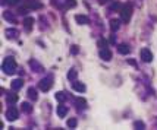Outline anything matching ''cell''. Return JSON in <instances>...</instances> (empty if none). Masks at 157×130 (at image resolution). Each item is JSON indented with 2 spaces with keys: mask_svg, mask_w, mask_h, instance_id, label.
<instances>
[{
  "mask_svg": "<svg viewBox=\"0 0 157 130\" xmlns=\"http://www.w3.org/2000/svg\"><path fill=\"white\" fill-rule=\"evenodd\" d=\"M3 72L6 74H13L16 70V61L13 57H6L4 61H3Z\"/></svg>",
  "mask_w": 157,
  "mask_h": 130,
  "instance_id": "obj_1",
  "label": "cell"
},
{
  "mask_svg": "<svg viewBox=\"0 0 157 130\" xmlns=\"http://www.w3.org/2000/svg\"><path fill=\"white\" fill-rule=\"evenodd\" d=\"M119 13H121V19H122L125 23L129 22V20H131V16H132V6H131V4H123L122 9L119 10Z\"/></svg>",
  "mask_w": 157,
  "mask_h": 130,
  "instance_id": "obj_2",
  "label": "cell"
},
{
  "mask_svg": "<svg viewBox=\"0 0 157 130\" xmlns=\"http://www.w3.org/2000/svg\"><path fill=\"white\" fill-rule=\"evenodd\" d=\"M52 85H53L52 77H46V79H41V80H40V83H38V88H40L43 92H47V91L52 88Z\"/></svg>",
  "mask_w": 157,
  "mask_h": 130,
  "instance_id": "obj_3",
  "label": "cell"
},
{
  "mask_svg": "<svg viewBox=\"0 0 157 130\" xmlns=\"http://www.w3.org/2000/svg\"><path fill=\"white\" fill-rule=\"evenodd\" d=\"M18 117H19V112H18V108H15V107H10V108L6 111V118H7L9 121H15Z\"/></svg>",
  "mask_w": 157,
  "mask_h": 130,
  "instance_id": "obj_4",
  "label": "cell"
},
{
  "mask_svg": "<svg viewBox=\"0 0 157 130\" xmlns=\"http://www.w3.org/2000/svg\"><path fill=\"white\" fill-rule=\"evenodd\" d=\"M141 58H142V61L150 63V61L153 60V54H151V51H150V50H147V48L141 50Z\"/></svg>",
  "mask_w": 157,
  "mask_h": 130,
  "instance_id": "obj_5",
  "label": "cell"
},
{
  "mask_svg": "<svg viewBox=\"0 0 157 130\" xmlns=\"http://www.w3.org/2000/svg\"><path fill=\"white\" fill-rule=\"evenodd\" d=\"M22 85H24V80L22 79H15V80H12L10 88H12V91H19L22 88Z\"/></svg>",
  "mask_w": 157,
  "mask_h": 130,
  "instance_id": "obj_6",
  "label": "cell"
},
{
  "mask_svg": "<svg viewBox=\"0 0 157 130\" xmlns=\"http://www.w3.org/2000/svg\"><path fill=\"white\" fill-rule=\"evenodd\" d=\"M100 58H103L104 61H109L112 58V51H109L107 48H101L100 50Z\"/></svg>",
  "mask_w": 157,
  "mask_h": 130,
  "instance_id": "obj_7",
  "label": "cell"
},
{
  "mask_svg": "<svg viewBox=\"0 0 157 130\" xmlns=\"http://www.w3.org/2000/svg\"><path fill=\"white\" fill-rule=\"evenodd\" d=\"M25 6H27L28 9H40V7H41V3H38V1H35V0H27V1H25Z\"/></svg>",
  "mask_w": 157,
  "mask_h": 130,
  "instance_id": "obj_8",
  "label": "cell"
},
{
  "mask_svg": "<svg viewBox=\"0 0 157 130\" xmlns=\"http://www.w3.org/2000/svg\"><path fill=\"white\" fill-rule=\"evenodd\" d=\"M6 101L9 102V104H15V102H18V93H6Z\"/></svg>",
  "mask_w": 157,
  "mask_h": 130,
  "instance_id": "obj_9",
  "label": "cell"
},
{
  "mask_svg": "<svg viewBox=\"0 0 157 130\" xmlns=\"http://www.w3.org/2000/svg\"><path fill=\"white\" fill-rule=\"evenodd\" d=\"M72 88H73L75 91H78V92H84V91H85V85L81 83V82H73V83H72Z\"/></svg>",
  "mask_w": 157,
  "mask_h": 130,
  "instance_id": "obj_10",
  "label": "cell"
},
{
  "mask_svg": "<svg viewBox=\"0 0 157 130\" xmlns=\"http://www.w3.org/2000/svg\"><path fill=\"white\" fill-rule=\"evenodd\" d=\"M33 23H34V19L31 18H25V20H24V26H25V29L27 31H31L33 29Z\"/></svg>",
  "mask_w": 157,
  "mask_h": 130,
  "instance_id": "obj_11",
  "label": "cell"
},
{
  "mask_svg": "<svg viewBox=\"0 0 157 130\" xmlns=\"http://www.w3.org/2000/svg\"><path fill=\"white\" fill-rule=\"evenodd\" d=\"M119 26H121V20L119 19H112L110 20V29L112 31H118Z\"/></svg>",
  "mask_w": 157,
  "mask_h": 130,
  "instance_id": "obj_12",
  "label": "cell"
},
{
  "mask_svg": "<svg viewBox=\"0 0 157 130\" xmlns=\"http://www.w3.org/2000/svg\"><path fill=\"white\" fill-rule=\"evenodd\" d=\"M75 20H76V23H79V25L88 23V18L84 16V15H76V16H75Z\"/></svg>",
  "mask_w": 157,
  "mask_h": 130,
  "instance_id": "obj_13",
  "label": "cell"
},
{
  "mask_svg": "<svg viewBox=\"0 0 157 130\" xmlns=\"http://www.w3.org/2000/svg\"><path fill=\"white\" fill-rule=\"evenodd\" d=\"M122 9V6H121V3L119 1H113L112 4H110V7H109V10L110 12H119Z\"/></svg>",
  "mask_w": 157,
  "mask_h": 130,
  "instance_id": "obj_14",
  "label": "cell"
},
{
  "mask_svg": "<svg viewBox=\"0 0 157 130\" xmlns=\"http://www.w3.org/2000/svg\"><path fill=\"white\" fill-rule=\"evenodd\" d=\"M68 114V107H65V105H59L57 107V115L59 117H65Z\"/></svg>",
  "mask_w": 157,
  "mask_h": 130,
  "instance_id": "obj_15",
  "label": "cell"
},
{
  "mask_svg": "<svg viewBox=\"0 0 157 130\" xmlns=\"http://www.w3.org/2000/svg\"><path fill=\"white\" fill-rule=\"evenodd\" d=\"M3 18L6 19V20H9L10 23H16V19H15V16H13L10 12H4V13H3Z\"/></svg>",
  "mask_w": 157,
  "mask_h": 130,
  "instance_id": "obj_16",
  "label": "cell"
},
{
  "mask_svg": "<svg viewBox=\"0 0 157 130\" xmlns=\"http://www.w3.org/2000/svg\"><path fill=\"white\" fill-rule=\"evenodd\" d=\"M28 96H30L33 101H37L38 95H37V91H35L34 88H30V89H28Z\"/></svg>",
  "mask_w": 157,
  "mask_h": 130,
  "instance_id": "obj_17",
  "label": "cell"
},
{
  "mask_svg": "<svg viewBox=\"0 0 157 130\" xmlns=\"http://www.w3.org/2000/svg\"><path fill=\"white\" fill-rule=\"evenodd\" d=\"M118 51H119L121 54H128V53H129V48H128L126 44H121L119 48H118Z\"/></svg>",
  "mask_w": 157,
  "mask_h": 130,
  "instance_id": "obj_18",
  "label": "cell"
},
{
  "mask_svg": "<svg viewBox=\"0 0 157 130\" xmlns=\"http://www.w3.org/2000/svg\"><path fill=\"white\" fill-rule=\"evenodd\" d=\"M22 110L25 112H31L33 111V105H31L30 102H24V104H22Z\"/></svg>",
  "mask_w": 157,
  "mask_h": 130,
  "instance_id": "obj_19",
  "label": "cell"
},
{
  "mask_svg": "<svg viewBox=\"0 0 157 130\" xmlns=\"http://www.w3.org/2000/svg\"><path fill=\"white\" fill-rule=\"evenodd\" d=\"M75 102H76V105H78L79 108H84V107H85V104H87L84 98H76V99H75Z\"/></svg>",
  "mask_w": 157,
  "mask_h": 130,
  "instance_id": "obj_20",
  "label": "cell"
},
{
  "mask_svg": "<svg viewBox=\"0 0 157 130\" xmlns=\"http://www.w3.org/2000/svg\"><path fill=\"white\" fill-rule=\"evenodd\" d=\"M56 99H57V101H66V93L65 92H57L56 93Z\"/></svg>",
  "mask_w": 157,
  "mask_h": 130,
  "instance_id": "obj_21",
  "label": "cell"
},
{
  "mask_svg": "<svg viewBox=\"0 0 157 130\" xmlns=\"http://www.w3.org/2000/svg\"><path fill=\"white\" fill-rule=\"evenodd\" d=\"M76 124H78V123H76V118H69V120H68V127H69V129L76 127Z\"/></svg>",
  "mask_w": 157,
  "mask_h": 130,
  "instance_id": "obj_22",
  "label": "cell"
},
{
  "mask_svg": "<svg viewBox=\"0 0 157 130\" xmlns=\"http://www.w3.org/2000/svg\"><path fill=\"white\" fill-rule=\"evenodd\" d=\"M16 34H18V32L15 31V29H6V35H7L9 38H13Z\"/></svg>",
  "mask_w": 157,
  "mask_h": 130,
  "instance_id": "obj_23",
  "label": "cell"
},
{
  "mask_svg": "<svg viewBox=\"0 0 157 130\" xmlns=\"http://www.w3.org/2000/svg\"><path fill=\"white\" fill-rule=\"evenodd\" d=\"M27 12H28V7H27V6H22V7L18 9V13H19V15H25Z\"/></svg>",
  "mask_w": 157,
  "mask_h": 130,
  "instance_id": "obj_24",
  "label": "cell"
},
{
  "mask_svg": "<svg viewBox=\"0 0 157 130\" xmlns=\"http://www.w3.org/2000/svg\"><path fill=\"white\" fill-rule=\"evenodd\" d=\"M68 77H69L70 80H73V79L76 77V70H75V69H72L69 73H68Z\"/></svg>",
  "mask_w": 157,
  "mask_h": 130,
  "instance_id": "obj_25",
  "label": "cell"
},
{
  "mask_svg": "<svg viewBox=\"0 0 157 130\" xmlns=\"http://www.w3.org/2000/svg\"><path fill=\"white\" fill-rule=\"evenodd\" d=\"M31 64H33V66H34L35 72H41V70H43V67H41V66H38V64H37V63H35L34 60H33V61H31Z\"/></svg>",
  "mask_w": 157,
  "mask_h": 130,
  "instance_id": "obj_26",
  "label": "cell"
},
{
  "mask_svg": "<svg viewBox=\"0 0 157 130\" xmlns=\"http://www.w3.org/2000/svg\"><path fill=\"white\" fill-rule=\"evenodd\" d=\"M76 4V0H66V7H73Z\"/></svg>",
  "mask_w": 157,
  "mask_h": 130,
  "instance_id": "obj_27",
  "label": "cell"
},
{
  "mask_svg": "<svg viewBox=\"0 0 157 130\" xmlns=\"http://www.w3.org/2000/svg\"><path fill=\"white\" fill-rule=\"evenodd\" d=\"M134 126H135L137 129H140V130H142V129H144V124H142L141 121H135V124H134Z\"/></svg>",
  "mask_w": 157,
  "mask_h": 130,
  "instance_id": "obj_28",
  "label": "cell"
},
{
  "mask_svg": "<svg viewBox=\"0 0 157 130\" xmlns=\"http://www.w3.org/2000/svg\"><path fill=\"white\" fill-rule=\"evenodd\" d=\"M98 45H101V48H107V47H106L104 39H100V41H98Z\"/></svg>",
  "mask_w": 157,
  "mask_h": 130,
  "instance_id": "obj_29",
  "label": "cell"
},
{
  "mask_svg": "<svg viewBox=\"0 0 157 130\" xmlns=\"http://www.w3.org/2000/svg\"><path fill=\"white\" fill-rule=\"evenodd\" d=\"M7 4H18V0H6Z\"/></svg>",
  "mask_w": 157,
  "mask_h": 130,
  "instance_id": "obj_30",
  "label": "cell"
},
{
  "mask_svg": "<svg viewBox=\"0 0 157 130\" xmlns=\"http://www.w3.org/2000/svg\"><path fill=\"white\" fill-rule=\"evenodd\" d=\"M70 51H72V53H73V54H75V53H78V48H76V47H75V45H73V47H72V50H70Z\"/></svg>",
  "mask_w": 157,
  "mask_h": 130,
  "instance_id": "obj_31",
  "label": "cell"
},
{
  "mask_svg": "<svg viewBox=\"0 0 157 130\" xmlns=\"http://www.w3.org/2000/svg\"><path fill=\"white\" fill-rule=\"evenodd\" d=\"M107 1H109V0H98V3H100V4H106Z\"/></svg>",
  "mask_w": 157,
  "mask_h": 130,
  "instance_id": "obj_32",
  "label": "cell"
}]
</instances>
